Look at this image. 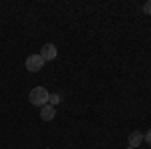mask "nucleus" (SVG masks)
<instances>
[{"instance_id": "nucleus-9", "label": "nucleus", "mask_w": 151, "mask_h": 149, "mask_svg": "<svg viewBox=\"0 0 151 149\" xmlns=\"http://www.w3.org/2000/svg\"><path fill=\"white\" fill-rule=\"evenodd\" d=\"M127 149H133V147H127Z\"/></svg>"}, {"instance_id": "nucleus-5", "label": "nucleus", "mask_w": 151, "mask_h": 149, "mask_svg": "<svg viewBox=\"0 0 151 149\" xmlns=\"http://www.w3.org/2000/svg\"><path fill=\"white\" fill-rule=\"evenodd\" d=\"M141 143H143V133H141V131H133V133L129 135V147L137 149Z\"/></svg>"}, {"instance_id": "nucleus-6", "label": "nucleus", "mask_w": 151, "mask_h": 149, "mask_svg": "<svg viewBox=\"0 0 151 149\" xmlns=\"http://www.w3.org/2000/svg\"><path fill=\"white\" fill-rule=\"evenodd\" d=\"M60 101H63V97H60L58 93H50V95H48V105H52V107H57V105L60 103Z\"/></svg>"}, {"instance_id": "nucleus-1", "label": "nucleus", "mask_w": 151, "mask_h": 149, "mask_svg": "<svg viewBox=\"0 0 151 149\" xmlns=\"http://www.w3.org/2000/svg\"><path fill=\"white\" fill-rule=\"evenodd\" d=\"M48 95H50V93H48L45 87H35V89L30 91V95H28V101L35 105V107H45V105L48 103Z\"/></svg>"}, {"instance_id": "nucleus-4", "label": "nucleus", "mask_w": 151, "mask_h": 149, "mask_svg": "<svg viewBox=\"0 0 151 149\" xmlns=\"http://www.w3.org/2000/svg\"><path fill=\"white\" fill-rule=\"evenodd\" d=\"M55 115H57V109H55L52 105L47 103L45 107H40V119H42V121H52Z\"/></svg>"}, {"instance_id": "nucleus-3", "label": "nucleus", "mask_w": 151, "mask_h": 149, "mask_svg": "<svg viewBox=\"0 0 151 149\" xmlns=\"http://www.w3.org/2000/svg\"><path fill=\"white\" fill-rule=\"evenodd\" d=\"M40 57H42V60L47 63V60H52V58H57V46L55 45H45L42 48H40V53H38Z\"/></svg>"}, {"instance_id": "nucleus-7", "label": "nucleus", "mask_w": 151, "mask_h": 149, "mask_svg": "<svg viewBox=\"0 0 151 149\" xmlns=\"http://www.w3.org/2000/svg\"><path fill=\"white\" fill-rule=\"evenodd\" d=\"M143 12H145V14H151V0H147V2L143 4Z\"/></svg>"}, {"instance_id": "nucleus-2", "label": "nucleus", "mask_w": 151, "mask_h": 149, "mask_svg": "<svg viewBox=\"0 0 151 149\" xmlns=\"http://www.w3.org/2000/svg\"><path fill=\"white\" fill-rule=\"evenodd\" d=\"M26 69L30 71V73H38V71L45 67V60H42V57L40 55H30V57L26 58Z\"/></svg>"}, {"instance_id": "nucleus-8", "label": "nucleus", "mask_w": 151, "mask_h": 149, "mask_svg": "<svg viewBox=\"0 0 151 149\" xmlns=\"http://www.w3.org/2000/svg\"><path fill=\"white\" fill-rule=\"evenodd\" d=\"M143 141H147V145H151V131H147V133L143 135Z\"/></svg>"}, {"instance_id": "nucleus-10", "label": "nucleus", "mask_w": 151, "mask_h": 149, "mask_svg": "<svg viewBox=\"0 0 151 149\" xmlns=\"http://www.w3.org/2000/svg\"><path fill=\"white\" fill-rule=\"evenodd\" d=\"M47 149H50V147H47Z\"/></svg>"}]
</instances>
